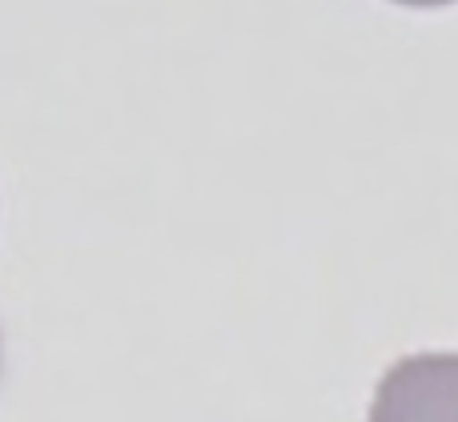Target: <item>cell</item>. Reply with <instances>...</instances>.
Here are the masks:
<instances>
[{
	"mask_svg": "<svg viewBox=\"0 0 458 422\" xmlns=\"http://www.w3.org/2000/svg\"><path fill=\"white\" fill-rule=\"evenodd\" d=\"M370 422H458V354H411L382 375Z\"/></svg>",
	"mask_w": 458,
	"mask_h": 422,
	"instance_id": "1",
	"label": "cell"
},
{
	"mask_svg": "<svg viewBox=\"0 0 458 422\" xmlns=\"http://www.w3.org/2000/svg\"><path fill=\"white\" fill-rule=\"evenodd\" d=\"M390 4H403V8H446V4H458V0H390Z\"/></svg>",
	"mask_w": 458,
	"mask_h": 422,
	"instance_id": "2",
	"label": "cell"
}]
</instances>
